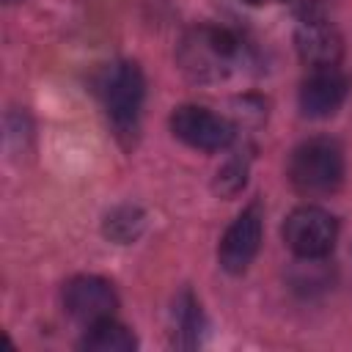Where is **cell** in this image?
<instances>
[{
  "label": "cell",
  "instance_id": "9",
  "mask_svg": "<svg viewBox=\"0 0 352 352\" xmlns=\"http://www.w3.org/2000/svg\"><path fill=\"white\" fill-rule=\"evenodd\" d=\"M294 41H297L300 58L311 69L338 66V58H341V36L336 33V28L324 25L322 19H302Z\"/></svg>",
  "mask_w": 352,
  "mask_h": 352
},
{
  "label": "cell",
  "instance_id": "1",
  "mask_svg": "<svg viewBox=\"0 0 352 352\" xmlns=\"http://www.w3.org/2000/svg\"><path fill=\"white\" fill-rule=\"evenodd\" d=\"M242 44L228 28L204 25L184 36L179 47V60L187 74L198 80H220L239 60Z\"/></svg>",
  "mask_w": 352,
  "mask_h": 352
},
{
  "label": "cell",
  "instance_id": "12",
  "mask_svg": "<svg viewBox=\"0 0 352 352\" xmlns=\"http://www.w3.org/2000/svg\"><path fill=\"white\" fill-rule=\"evenodd\" d=\"M248 3H253V6H261V3H272V0H248Z\"/></svg>",
  "mask_w": 352,
  "mask_h": 352
},
{
  "label": "cell",
  "instance_id": "4",
  "mask_svg": "<svg viewBox=\"0 0 352 352\" xmlns=\"http://www.w3.org/2000/svg\"><path fill=\"white\" fill-rule=\"evenodd\" d=\"M104 104L118 135L135 132L140 118V104L146 96V80L138 63H116L104 77Z\"/></svg>",
  "mask_w": 352,
  "mask_h": 352
},
{
  "label": "cell",
  "instance_id": "8",
  "mask_svg": "<svg viewBox=\"0 0 352 352\" xmlns=\"http://www.w3.org/2000/svg\"><path fill=\"white\" fill-rule=\"evenodd\" d=\"M346 99V77L338 66H319L300 85V107L308 118H327L333 116Z\"/></svg>",
  "mask_w": 352,
  "mask_h": 352
},
{
  "label": "cell",
  "instance_id": "13",
  "mask_svg": "<svg viewBox=\"0 0 352 352\" xmlns=\"http://www.w3.org/2000/svg\"><path fill=\"white\" fill-rule=\"evenodd\" d=\"M8 3H14V0H8Z\"/></svg>",
  "mask_w": 352,
  "mask_h": 352
},
{
  "label": "cell",
  "instance_id": "5",
  "mask_svg": "<svg viewBox=\"0 0 352 352\" xmlns=\"http://www.w3.org/2000/svg\"><path fill=\"white\" fill-rule=\"evenodd\" d=\"M170 129L179 140H184L192 148L201 151H223L231 146L236 129L228 118L212 113L209 107L198 104H182L170 116Z\"/></svg>",
  "mask_w": 352,
  "mask_h": 352
},
{
  "label": "cell",
  "instance_id": "2",
  "mask_svg": "<svg viewBox=\"0 0 352 352\" xmlns=\"http://www.w3.org/2000/svg\"><path fill=\"white\" fill-rule=\"evenodd\" d=\"M289 182L302 195H327L344 182V154L330 138H311L292 151Z\"/></svg>",
  "mask_w": 352,
  "mask_h": 352
},
{
  "label": "cell",
  "instance_id": "6",
  "mask_svg": "<svg viewBox=\"0 0 352 352\" xmlns=\"http://www.w3.org/2000/svg\"><path fill=\"white\" fill-rule=\"evenodd\" d=\"M63 308L72 319L82 324H96L113 319L118 308V294L113 283L99 275H77L63 286Z\"/></svg>",
  "mask_w": 352,
  "mask_h": 352
},
{
  "label": "cell",
  "instance_id": "7",
  "mask_svg": "<svg viewBox=\"0 0 352 352\" xmlns=\"http://www.w3.org/2000/svg\"><path fill=\"white\" fill-rule=\"evenodd\" d=\"M261 220H264L261 206L250 204L226 228V234L220 239V248H217V258H220V267L226 272L236 275V272H245L250 267V261L256 258L258 245H261V231H264Z\"/></svg>",
  "mask_w": 352,
  "mask_h": 352
},
{
  "label": "cell",
  "instance_id": "10",
  "mask_svg": "<svg viewBox=\"0 0 352 352\" xmlns=\"http://www.w3.org/2000/svg\"><path fill=\"white\" fill-rule=\"evenodd\" d=\"M80 346L91 349V352H132L138 346V341H135L132 330H126L116 319H104V322L88 324V333L82 336Z\"/></svg>",
  "mask_w": 352,
  "mask_h": 352
},
{
  "label": "cell",
  "instance_id": "11",
  "mask_svg": "<svg viewBox=\"0 0 352 352\" xmlns=\"http://www.w3.org/2000/svg\"><path fill=\"white\" fill-rule=\"evenodd\" d=\"M140 226H143V214L138 209H132V206H121V209L107 214L104 231H107V236H113L118 242H129V239L138 236Z\"/></svg>",
  "mask_w": 352,
  "mask_h": 352
},
{
  "label": "cell",
  "instance_id": "3",
  "mask_svg": "<svg viewBox=\"0 0 352 352\" xmlns=\"http://www.w3.org/2000/svg\"><path fill=\"white\" fill-rule=\"evenodd\" d=\"M283 239L300 258H322L338 242V220L322 206H297L283 223Z\"/></svg>",
  "mask_w": 352,
  "mask_h": 352
}]
</instances>
